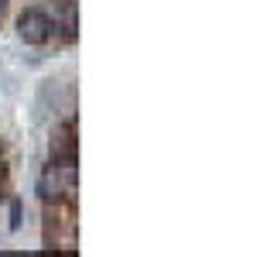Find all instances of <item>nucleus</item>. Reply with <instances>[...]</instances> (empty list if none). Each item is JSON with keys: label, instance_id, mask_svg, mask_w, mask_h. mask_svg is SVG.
I'll list each match as a JSON object with an SVG mask.
<instances>
[{"label": "nucleus", "instance_id": "1", "mask_svg": "<svg viewBox=\"0 0 257 257\" xmlns=\"http://www.w3.org/2000/svg\"><path fill=\"white\" fill-rule=\"evenodd\" d=\"M48 28H52V21L38 14V11H28L24 18H21V35L28 41H45L48 38Z\"/></svg>", "mask_w": 257, "mask_h": 257}]
</instances>
